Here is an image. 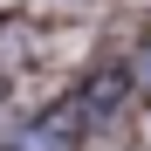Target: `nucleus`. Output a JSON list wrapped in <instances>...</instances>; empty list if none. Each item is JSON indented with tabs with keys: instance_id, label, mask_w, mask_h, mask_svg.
Segmentation results:
<instances>
[{
	"instance_id": "nucleus-1",
	"label": "nucleus",
	"mask_w": 151,
	"mask_h": 151,
	"mask_svg": "<svg viewBox=\"0 0 151 151\" xmlns=\"http://www.w3.org/2000/svg\"><path fill=\"white\" fill-rule=\"evenodd\" d=\"M76 131H83V110H62V117L35 124V131L21 137V151H69V144H76Z\"/></svg>"
}]
</instances>
